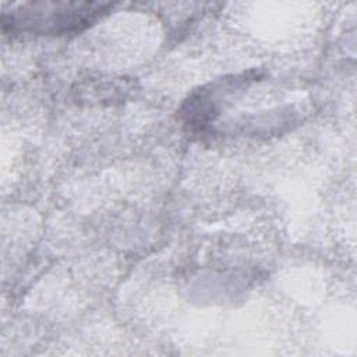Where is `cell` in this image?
<instances>
[{
    "label": "cell",
    "mask_w": 357,
    "mask_h": 357,
    "mask_svg": "<svg viewBox=\"0 0 357 357\" xmlns=\"http://www.w3.org/2000/svg\"><path fill=\"white\" fill-rule=\"evenodd\" d=\"M107 6L98 3H29L10 15L1 18L3 29L20 28L39 33H63L79 31L98 20Z\"/></svg>",
    "instance_id": "cell-1"
}]
</instances>
